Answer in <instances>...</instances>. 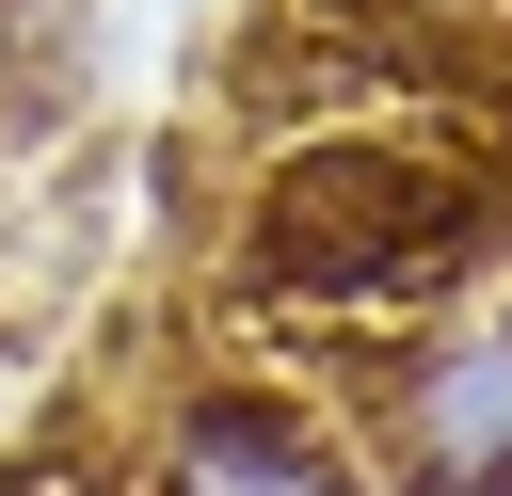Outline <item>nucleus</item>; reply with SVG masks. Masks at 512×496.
<instances>
[{
  "mask_svg": "<svg viewBox=\"0 0 512 496\" xmlns=\"http://www.w3.org/2000/svg\"><path fill=\"white\" fill-rule=\"evenodd\" d=\"M496 224V176L432 128H384V112H336L304 128L256 208H240V288L256 304H304V320H400L432 304Z\"/></svg>",
  "mask_w": 512,
  "mask_h": 496,
  "instance_id": "1",
  "label": "nucleus"
},
{
  "mask_svg": "<svg viewBox=\"0 0 512 496\" xmlns=\"http://www.w3.org/2000/svg\"><path fill=\"white\" fill-rule=\"evenodd\" d=\"M144 496H352V464L320 448L304 400H272V384H208V400H176Z\"/></svg>",
  "mask_w": 512,
  "mask_h": 496,
  "instance_id": "2",
  "label": "nucleus"
},
{
  "mask_svg": "<svg viewBox=\"0 0 512 496\" xmlns=\"http://www.w3.org/2000/svg\"><path fill=\"white\" fill-rule=\"evenodd\" d=\"M384 432H400L416 496H512V320L464 336V352H432V368H400Z\"/></svg>",
  "mask_w": 512,
  "mask_h": 496,
  "instance_id": "3",
  "label": "nucleus"
}]
</instances>
